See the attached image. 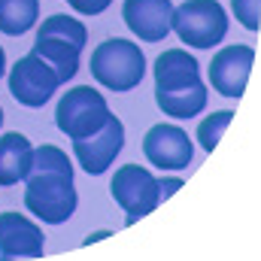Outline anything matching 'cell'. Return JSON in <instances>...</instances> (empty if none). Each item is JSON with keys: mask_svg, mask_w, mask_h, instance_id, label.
<instances>
[{"mask_svg": "<svg viewBox=\"0 0 261 261\" xmlns=\"http://www.w3.org/2000/svg\"><path fill=\"white\" fill-rule=\"evenodd\" d=\"M37 37H55V40H64V43L76 46V49H85L88 31H85V24H82V21H76L73 15L58 12V15H49V18L40 24Z\"/></svg>", "mask_w": 261, "mask_h": 261, "instance_id": "ac0fdd59", "label": "cell"}, {"mask_svg": "<svg viewBox=\"0 0 261 261\" xmlns=\"http://www.w3.org/2000/svg\"><path fill=\"white\" fill-rule=\"evenodd\" d=\"M255 64V49L252 46H228L219 49V55H213L210 61V82L222 97H243L249 73Z\"/></svg>", "mask_w": 261, "mask_h": 261, "instance_id": "9c48e42d", "label": "cell"}, {"mask_svg": "<svg viewBox=\"0 0 261 261\" xmlns=\"http://www.w3.org/2000/svg\"><path fill=\"white\" fill-rule=\"evenodd\" d=\"M76 12H82V15H97V12H103L113 0H67Z\"/></svg>", "mask_w": 261, "mask_h": 261, "instance_id": "44dd1931", "label": "cell"}, {"mask_svg": "<svg viewBox=\"0 0 261 261\" xmlns=\"http://www.w3.org/2000/svg\"><path fill=\"white\" fill-rule=\"evenodd\" d=\"M37 173H61V176H73V161L67 158V152H61V149L52 146V143L34 146V149H31L28 176H37Z\"/></svg>", "mask_w": 261, "mask_h": 261, "instance_id": "e0dca14e", "label": "cell"}, {"mask_svg": "<svg viewBox=\"0 0 261 261\" xmlns=\"http://www.w3.org/2000/svg\"><path fill=\"white\" fill-rule=\"evenodd\" d=\"M24 206L46 225H61L76 210V182L61 173H37L24 179Z\"/></svg>", "mask_w": 261, "mask_h": 261, "instance_id": "277c9868", "label": "cell"}, {"mask_svg": "<svg viewBox=\"0 0 261 261\" xmlns=\"http://www.w3.org/2000/svg\"><path fill=\"white\" fill-rule=\"evenodd\" d=\"M152 73H155V88H161V91H176V88H189V85L200 82L195 55H189L182 49L161 52L155 58Z\"/></svg>", "mask_w": 261, "mask_h": 261, "instance_id": "7c38bea8", "label": "cell"}, {"mask_svg": "<svg viewBox=\"0 0 261 261\" xmlns=\"http://www.w3.org/2000/svg\"><path fill=\"white\" fill-rule=\"evenodd\" d=\"M143 152L158 170H186L192 164V137L176 125H152L143 137Z\"/></svg>", "mask_w": 261, "mask_h": 261, "instance_id": "ba28073f", "label": "cell"}, {"mask_svg": "<svg viewBox=\"0 0 261 261\" xmlns=\"http://www.w3.org/2000/svg\"><path fill=\"white\" fill-rule=\"evenodd\" d=\"M122 18L146 43H161L170 34V18H173V3L170 0H125L122 3Z\"/></svg>", "mask_w": 261, "mask_h": 261, "instance_id": "30bf717a", "label": "cell"}, {"mask_svg": "<svg viewBox=\"0 0 261 261\" xmlns=\"http://www.w3.org/2000/svg\"><path fill=\"white\" fill-rule=\"evenodd\" d=\"M231 119H234V113H231V110H222V113H213V116H206V119L197 125V143H200L206 152H213V149L219 146L222 134L228 130Z\"/></svg>", "mask_w": 261, "mask_h": 261, "instance_id": "d6986e66", "label": "cell"}, {"mask_svg": "<svg viewBox=\"0 0 261 261\" xmlns=\"http://www.w3.org/2000/svg\"><path fill=\"white\" fill-rule=\"evenodd\" d=\"M58 85H61L58 73L52 70L49 61H43L37 52H28L24 58H18L12 64V70H9V91H12V97L21 107H31V110L46 107L49 97L58 91Z\"/></svg>", "mask_w": 261, "mask_h": 261, "instance_id": "8992f818", "label": "cell"}, {"mask_svg": "<svg viewBox=\"0 0 261 261\" xmlns=\"http://www.w3.org/2000/svg\"><path fill=\"white\" fill-rule=\"evenodd\" d=\"M31 143L24 134L9 130L0 134V186H18L21 179H28V167H31Z\"/></svg>", "mask_w": 261, "mask_h": 261, "instance_id": "4fadbf2b", "label": "cell"}, {"mask_svg": "<svg viewBox=\"0 0 261 261\" xmlns=\"http://www.w3.org/2000/svg\"><path fill=\"white\" fill-rule=\"evenodd\" d=\"M0 125H3V110H0Z\"/></svg>", "mask_w": 261, "mask_h": 261, "instance_id": "d4e9b609", "label": "cell"}, {"mask_svg": "<svg viewBox=\"0 0 261 261\" xmlns=\"http://www.w3.org/2000/svg\"><path fill=\"white\" fill-rule=\"evenodd\" d=\"M125 146V128L119 116H110L107 125L100 130H94L91 137L73 140V155L79 161V167L91 176H100L103 170H110V164L116 161V155Z\"/></svg>", "mask_w": 261, "mask_h": 261, "instance_id": "52a82bcc", "label": "cell"}, {"mask_svg": "<svg viewBox=\"0 0 261 261\" xmlns=\"http://www.w3.org/2000/svg\"><path fill=\"white\" fill-rule=\"evenodd\" d=\"M170 31L192 49H216L228 34V12L219 0H186L173 6Z\"/></svg>", "mask_w": 261, "mask_h": 261, "instance_id": "7a4b0ae2", "label": "cell"}, {"mask_svg": "<svg viewBox=\"0 0 261 261\" xmlns=\"http://www.w3.org/2000/svg\"><path fill=\"white\" fill-rule=\"evenodd\" d=\"M3 70H6V55H3V49H0V76H3Z\"/></svg>", "mask_w": 261, "mask_h": 261, "instance_id": "cb8c5ba5", "label": "cell"}, {"mask_svg": "<svg viewBox=\"0 0 261 261\" xmlns=\"http://www.w3.org/2000/svg\"><path fill=\"white\" fill-rule=\"evenodd\" d=\"M113 231H97V234H88L85 237V246H91V243H97V240H103V237H110Z\"/></svg>", "mask_w": 261, "mask_h": 261, "instance_id": "603a6c76", "label": "cell"}, {"mask_svg": "<svg viewBox=\"0 0 261 261\" xmlns=\"http://www.w3.org/2000/svg\"><path fill=\"white\" fill-rule=\"evenodd\" d=\"M40 3L37 0H0V31L9 37H21L37 24Z\"/></svg>", "mask_w": 261, "mask_h": 261, "instance_id": "2e32d148", "label": "cell"}, {"mask_svg": "<svg viewBox=\"0 0 261 261\" xmlns=\"http://www.w3.org/2000/svg\"><path fill=\"white\" fill-rule=\"evenodd\" d=\"M43 231L21 213H0V255L3 258H43Z\"/></svg>", "mask_w": 261, "mask_h": 261, "instance_id": "8fae6325", "label": "cell"}, {"mask_svg": "<svg viewBox=\"0 0 261 261\" xmlns=\"http://www.w3.org/2000/svg\"><path fill=\"white\" fill-rule=\"evenodd\" d=\"M110 192L116 197V203L128 213L125 225H134L137 219L149 216L158 203H161V192H158V176H152L146 167L140 164H125L122 170H116Z\"/></svg>", "mask_w": 261, "mask_h": 261, "instance_id": "5b68a950", "label": "cell"}, {"mask_svg": "<svg viewBox=\"0 0 261 261\" xmlns=\"http://www.w3.org/2000/svg\"><path fill=\"white\" fill-rule=\"evenodd\" d=\"M155 103L164 116L170 119H195L197 113L206 107V85L197 82L189 88H176V91H161L155 88Z\"/></svg>", "mask_w": 261, "mask_h": 261, "instance_id": "5bb4252c", "label": "cell"}, {"mask_svg": "<svg viewBox=\"0 0 261 261\" xmlns=\"http://www.w3.org/2000/svg\"><path fill=\"white\" fill-rule=\"evenodd\" d=\"M231 9H234L237 21H240L246 31H258L261 28V18H258L261 0H231Z\"/></svg>", "mask_w": 261, "mask_h": 261, "instance_id": "ffe728a7", "label": "cell"}, {"mask_svg": "<svg viewBox=\"0 0 261 261\" xmlns=\"http://www.w3.org/2000/svg\"><path fill=\"white\" fill-rule=\"evenodd\" d=\"M91 76L110 91H130L146 76V55L130 40H103L91 55Z\"/></svg>", "mask_w": 261, "mask_h": 261, "instance_id": "6da1fadb", "label": "cell"}, {"mask_svg": "<svg viewBox=\"0 0 261 261\" xmlns=\"http://www.w3.org/2000/svg\"><path fill=\"white\" fill-rule=\"evenodd\" d=\"M31 52H37L43 61H49L52 70L58 73L61 82H70V79L79 73V52H82V49L70 46V43H64V40H55V37H37V43H34Z\"/></svg>", "mask_w": 261, "mask_h": 261, "instance_id": "9a60e30c", "label": "cell"}, {"mask_svg": "<svg viewBox=\"0 0 261 261\" xmlns=\"http://www.w3.org/2000/svg\"><path fill=\"white\" fill-rule=\"evenodd\" d=\"M179 189H182V179H179V176H170V173H167V176H161V179H158V192H161V200H167L170 195H176Z\"/></svg>", "mask_w": 261, "mask_h": 261, "instance_id": "7402d4cb", "label": "cell"}, {"mask_svg": "<svg viewBox=\"0 0 261 261\" xmlns=\"http://www.w3.org/2000/svg\"><path fill=\"white\" fill-rule=\"evenodd\" d=\"M110 107H107V97L91 88V85H76L70 88L64 97L58 100L55 107V122L58 128L64 130L70 140H82V137H91L94 130H100L110 119Z\"/></svg>", "mask_w": 261, "mask_h": 261, "instance_id": "3957f363", "label": "cell"}]
</instances>
